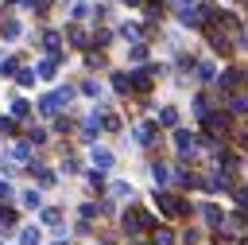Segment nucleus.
Returning <instances> with one entry per match:
<instances>
[{
  "instance_id": "nucleus-1",
  "label": "nucleus",
  "mask_w": 248,
  "mask_h": 245,
  "mask_svg": "<svg viewBox=\"0 0 248 245\" xmlns=\"http://www.w3.org/2000/svg\"><path fill=\"white\" fill-rule=\"evenodd\" d=\"M4 35H8V39H16V35H19V23H12V19H8V23H4Z\"/></svg>"
},
{
  "instance_id": "nucleus-2",
  "label": "nucleus",
  "mask_w": 248,
  "mask_h": 245,
  "mask_svg": "<svg viewBox=\"0 0 248 245\" xmlns=\"http://www.w3.org/2000/svg\"><path fill=\"white\" fill-rule=\"evenodd\" d=\"M124 35L128 39H140V23H124Z\"/></svg>"
},
{
  "instance_id": "nucleus-3",
  "label": "nucleus",
  "mask_w": 248,
  "mask_h": 245,
  "mask_svg": "<svg viewBox=\"0 0 248 245\" xmlns=\"http://www.w3.org/2000/svg\"><path fill=\"white\" fill-rule=\"evenodd\" d=\"M124 4H140V0H124Z\"/></svg>"
}]
</instances>
